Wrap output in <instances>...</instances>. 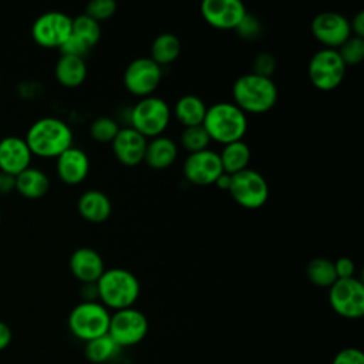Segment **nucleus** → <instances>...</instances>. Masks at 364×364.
Returning <instances> with one entry per match:
<instances>
[{"label":"nucleus","mask_w":364,"mask_h":364,"mask_svg":"<svg viewBox=\"0 0 364 364\" xmlns=\"http://www.w3.org/2000/svg\"><path fill=\"white\" fill-rule=\"evenodd\" d=\"M33 155L57 158L73 146V131L70 125L57 117H41L27 129L24 136Z\"/></svg>","instance_id":"f257e3e1"},{"label":"nucleus","mask_w":364,"mask_h":364,"mask_svg":"<svg viewBox=\"0 0 364 364\" xmlns=\"http://www.w3.org/2000/svg\"><path fill=\"white\" fill-rule=\"evenodd\" d=\"M233 102L246 114H262L274 107L279 91L270 77L255 73L239 75L232 85Z\"/></svg>","instance_id":"f03ea898"},{"label":"nucleus","mask_w":364,"mask_h":364,"mask_svg":"<svg viewBox=\"0 0 364 364\" xmlns=\"http://www.w3.org/2000/svg\"><path fill=\"white\" fill-rule=\"evenodd\" d=\"M95 284L100 303L114 311L132 307L141 293L138 277L124 267L105 269Z\"/></svg>","instance_id":"7ed1b4c3"},{"label":"nucleus","mask_w":364,"mask_h":364,"mask_svg":"<svg viewBox=\"0 0 364 364\" xmlns=\"http://www.w3.org/2000/svg\"><path fill=\"white\" fill-rule=\"evenodd\" d=\"M202 125L210 141L225 145L243 138L247 131V117L235 102L219 101L208 107Z\"/></svg>","instance_id":"20e7f679"},{"label":"nucleus","mask_w":364,"mask_h":364,"mask_svg":"<svg viewBox=\"0 0 364 364\" xmlns=\"http://www.w3.org/2000/svg\"><path fill=\"white\" fill-rule=\"evenodd\" d=\"M111 313L100 301H81L68 314L70 333L87 343L108 333Z\"/></svg>","instance_id":"39448f33"},{"label":"nucleus","mask_w":364,"mask_h":364,"mask_svg":"<svg viewBox=\"0 0 364 364\" xmlns=\"http://www.w3.org/2000/svg\"><path fill=\"white\" fill-rule=\"evenodd\" d=\"M171 121L169 104L156 95L139 98L129 111V127L136 129L145 138L162 135Z\"/></svg>","instance_id":"423d86ee"},{"label":"nucleus","mask_w":364,"mask_h":364,"mask_svg":"<svg viewBox=\"0 0 364 364\" xmlns=\"http://www.w3.org/2000/svg\"><path fill=\"white\" fill-rule=\"evenodd\" d=\"M346 64L336 48L323 47L309 60L307 75L311 84L323 91H331L338 87L346 74Z\"/></svg>","instance_id":"0eeeda50"},{"label":"nucleus","mask_w":364,"mask_h":364,"mask_svg":"<svg viewBox=\"0 0 364 364\" xmlns=\"http://www.w3.org/2000/svg\"><path fill=\"white\" fill-rule=\"evenodd\" d=\"M228 191L233 200L246 209H259L269 198V185L266 178L252 168H246L230 175V185Z\"/></svg>","instance_id":"6e6552de"},{"label":"nucleus","mask_w":364,"mask_h":364,"mask_svg":"<svg viewBox=\"0 0 364 364\" xmlns=\"http://www.w3.org/2000/svg\"><path fill=\"white\" fill-rule=\"evenodd\" d=\"M149 323L146 316L135 309L128 307L115 310L109 317L108 336L121 347H132L141 343L148 334Z\"/></svg>","instance_id":"1a4fd4ad"},{"label":"nucleus","mask_w":364,"mask_h":364,"mask_svg":"<svg viewBox=\"0 0 364 364\" xmlns=\"http://www.w3.org/2000/svg\"><path fill=\"white\" fill-rule=\"evenodd\" d=\"M331 309L344 318H360L364 314V286L360 279H337L328 287Z\"/></svg>","instance_id":"9d476101"},{"label":"nucleus","mask_w":364,"mask_h":364,"mask_svg":"<svg viewBox=\"0 0 364 364\" xmlns=\"http://www.w3.org/2000/svg\"><path fill=\"white\" fill-rule=\"evenodd\" d=\"M71 24L73 17L64 11H44L33 23L31 37L44 48H60L71 34Z\"/></svg>","instance_id":"9b49d317"},{"label":"nucleus","mask_w":364,"mask_h":364,"mask_svg":"<svg viewBox=\"0 0 364 364\" xmlns=\"http://www.w3.org/2000/svg\"><path fill=\"white\" fill-rule=\"evenodd\" d=\"M125 88L136 97L152 95L162 80V67L151 57H136L125 67L124 71Z\"/></svg>","instance_id":"f8f14e48"},{"label":"nucleus","mask_w":364,"mask_h":364,"mask_svg":"<svg viewBox=\"0 0 364 364\" xmlns=\"http://www.w3.org/2000/svg\"><path fill=\"white\" fill-rule=\"evenodd\" d=\"M185 178L199 186H208L215 183L218 176L223 172L219 152L213 149H203L188 154L182 166Z\"/></svg>","instance_id":"ddd939ff"},{"label":"nucleus","mask_w":364,"mask_h":364,"mask_svg":"<svg viewBox=\"0 0 364 364\" xmlns=\"http://www.w3.org/2000/svg\"><path fill=\"white\" fill-rule=\"evenodd\" d=\"M313 37L328 48H338L350 36V20L337 11H321L310 24Z\"/></svg>","instance_id":"4468645a"},{"label":"nucleus","mask_w":364,"mask_h":364,"mask_svg":"<svg viewBox=\"0 0 364 364\" xmlns=\"http://www.w3.org/2000/svg\"><path fill=\"white\" fill-rule=\"evenodd\" d=\"M246 13L240 0H203L200 3L205 21L219 30H235Z\"/></svg>","instance_id":"2eb2a0df"},{"label":"nucleus","mask_w":364,"mask_h":364,"mask_svg":"<svg viewBox=\"0 0 364 364\" xmlns=\"http://www.w3.org/2000/svg\"><path fill=\"white\" fill-rule=\"evenodd\" d=\"M146 142H148V138H145L132 127L125 125L119 128L118 134L111 142V146L115 158L122 165L135 166L144 162Z\"/></svg>","instance_id":"dca6fc26"},{"label":"nucleus","mask_w":364,"mask_h":364,"mask_svg":"<svg viewBox=\"0 0 364 364\" xmlns=\"http://www.w3.org/2000/svg\"><path fill=\"white\" fill-rule=\"evenodd\" d=\"M33 154L24 138L7 135L0 139V171L10 175H18L31 166Z\"/></svg>","instance_id":"f3484780"},{"label":"nucleus","mask_w":364,"mask_h":364,"mask_svg":"<svg viewBox=\"0 0 364 364\" xmlns=\"http://www.w3.org/2000/svg\"><path fill=\"white\" fill-rule=\"evenodd\" d=\"M70 272L73 276L84 283H95L105 270L102 256L92 247L81 246L75 249L68 260Z\"/></svg>","instance_id":"a211bd4d"},{"label":"nucleus","mask_w":364,"mask_h":364,"mask_svg":"<svg viewBox=\"0 0 364 364\" xmlns=\"http://www.w3.org/2000/svg\"><path fill=\"white\" fill-rule=\"evenodd\" d=\"M55 171L64 183L78 185L90 172V158L84 149L73 145L57 156Z\"/></svg>","instance_id":"6ab92c4d"},{"label":"nucleus","mask_w":364,"mask_h":364,"mask_svg":"<svg viewBox=\"0 0 364 364\" xmlns=\"http://www.w3.org/2000/svg\"><path fill=\"white\" fill-rule=\"evenodd\" d=\"M77 209L85 220L101 223L111 216L112 202L105 192L100 189H88L80 195Z\"/></svg>","instance_id":"aec40b11"},{"label":"nucleus","mask_w":364,"mask_h":364,"mask_svg":"<svg viewBox=\"0 0 364 364\" xmlns=\"http://www.w3.org/2000/svg\"><path fill=\"white\" fill-rule=\"evenodd\" d=\"M178 158L176 142L165 135H158L146 142L144 162L154 169L171 166Z\"/></svg>","instance_id":"412c9836"},{"label":"nucleus","mask_w":364,"mask_h":364,"mask_svg":"<svg viewBox=\"0 0 364 364\" xmlns=\"http://www.w3.org/2000/svg\"><path fill=\"white\" fill-rule=\"evenodd\" d=\"M55 80L67 87L75 88L81 85L87 77V64L82 57L61 54L54 65Z\"/></svg>","instance_id":"4be33fe9"},{"label":"nucleus","mask_w":364,"mask_h":364,"mask_svg":"<svg viewBox=\"0 0 364 364\" xmlns=\"http://www.w3.org/2000/svg\"><path fill=\"white\" fill-rule=\"evenodd\" d=\"M50 189L47 173L36 166H28L16 175V191L27 199L43 198Z\"/></svg>","instance_id":"5701e85b"},{"label":"nucleus","mask_w":364,"mask_h":364,"mask_svg":"<svg viewBox=\"0 0 364 364\" xmlns=\"http://www.w3.org/2000/svg\"><path fill=\"white\" fill-rule=\"evenodd\" d=\"M208 105L196 94H183L173 105V115L183 127L200 125L203 122Z\"/></svg>","instance_id":"b1692460"},{"label":"nucleus","mask_w":364,"mask_h":364,"mask_svg":"<svg viewBox=\"0 0 364 364\" xmlns=\"http://www.w3.org/2000/svg\"><path fill=\"white\" fill-rule=\"evenodd\" d=\"M219 156H220L223 172L233 175L242 169L249 168L252 151H250V146L243 139H239V141L225 144L222 151L219 152Z\"/></svg>","instance_id":"393cba45"},{"label":"nucleus","mask_w":364,"mask_h":364,"mask_svg":"<svg viewBox=\"0 0 364 364\" xmlns=\"http://www.w3.org/2000/svg\"><path fill=\"white\" fill-rule=\"evenodd\" d=\"M182 50L181 40L176 34L173 33H161L158 34L152 44H151V58L158 64V65H166L173 63Z\"/></svg>","instance_id":"a878e982"},{"label":"nucleus","mask_w":364,"mask_h":364,"mask_svg":"<svg viewBox=\"0 0 364 364\" xmlns=\"http://www.w3.org/2000/svg\"><path fill=\"white\" fill-rule=\"evenodd\" d=\"M121 351V347L108 336H100L85 343L84 355L90 364H105L115 358Z\"/></svg>","instance_id":"bb28decb"},{"label":"nucleus","mask_w":364,"mask_h":364,"mask_svg":"<svg viewBox=\"0 0 364 364\" xmlns=\"http://www.w3.org/2000/svg\"><path fill=\"white\" fill-rule=\"evenodd\" d=\"M306 274L310 283L317 287H330L336 280V269L334 262L327 257H314L307 263Z\"/></svg>","instance_id":"cd10ccee"},{"label":"nucleus","mask_w":364,"mask_h":364,"mask_svg":"<svg viewBox=\"0 0 364 364\" xmlns=\"http://www.w3.org/2000/svg\"><path fill=\"white\" fill-rule=\"evenodd\" d=\"M71 34L78 37L91 48L98 43L101 37V24L97 20L87 16L85 13H82L73 18Z\"/></svg>","instance_id":"c85d7f7f"},{"label":"nucleus","mask_w":364,"mask_h":364,"mask_svg":"<svg viewBox=\"0 0 364 364\" xmlns=\"http://www.w3.org/2000/svg\"><path fill=\"white\" fill-rule=\"evenodd\" d=\"M179 142L185 151L189 154L203 151L209 146L210 138L203 128V125H192V127H183L179 135Z\"/></svg>","instance_id":"c756f323"},{"label":"nucleus","mask_w":364,"mask_h":364,"mask_svg":"<svg viewBox=\"0 0 364 364\" xmlns=\"http://www.w3.org/2000/svg\"><path fill=\"white\" fill-rule=\"evenodd\" d=\"M118 122L108 115H100L90 124V135L98 142H112L119 131Z\"/></svg>","instance_id":"7c9ffc66"},{"label":"nucleus","mask_w":364,"mask_h":364,"mask_svg":"<svg viewBox=\"0 0 364 364\" xmlns=\"http://www.w3.org/2000/svg\"><path fill=\"white\" fill-rule=\"evenodd\" d=\"M336 50L346 65H355L364 60V38L351 34Z\"/></svg>","instance_id":"2f4dec72"},{"label":"nucleus","mask_w":364,"mask_h":364,"mask_svg":"<svg viewBox=\"0 0 364 364\" xmlns=\"http://www.w3.org/2000/svg\"><path fill=\"white\" fill-rule=\"evenodd\" d=\"M117 11V1L115 0H91L85 6V14L91 18L97 20H107L114 16Z\"/></svg>","instance_id":"473e14b6"},{"label":"nucleus","mask_w":364,"mask_h":364,"mask_svg":"<svg viewBox=\"0 0 364 364\" xmlns=\"http://www.w3.org/2000/svg\"><path fill=\"white\" fill-rule=\"evenodd\" d=\"M260 21L255 14L246 13L240 23L236 26V33L243 38H255L260 33Z\"/></svg>","instance_id":"72a5a7b5"},{"label":"nucleus","mask_w":364,"mask_h":364,"mask_svg":"<svg viewBox=\"0 0 364 364\" xmlns=\"http://www.w3.org/2000/svg\"><path fill=\"white\" fill-rule=\"evenodd\" d=\"M252 67H253L252 73L272 78V74L276 70V60L270 53H259L255 57Z\"/></svg>","instance_id":"f704fd0d"},{"label":"nucleus","mask_w":364,"mask_h":364,"mask_svg":"<svg viewBox=\"0 0 364 364\" xmlns=\"http://www.w3.org/2000/svg\"><path fill=\"white\" fill-rule=\"evenodd\" d=\"M331 364H364V354L357 347H346L334 355Z\"/></svg>","instance_id":"c9c22d12"},{"label":"nucleus","mask_w":364,"mask_h":364,"mask_svg":"<svg viewBox=\"0 0 364 364\" xmlns=\"http://www.w3.org/2000/svg\"><path fill=\"white\" fill-rule=\"evenodd\" d=\"M61 51V54H68V55H77V57H82L90 51V47L82 43L78 37H75L74 34H70V37L61 44V47L58 48Z\"/></svg>","instance_id":"e433bc0d"},{"label":"nucleus","mask_w":364,"mask_h":364,"mask_svg":"<svg viewBox=\"0 0 364 364\" xmlns=\"http://www.w3.org/2000/svg\"><path fill=\"white\" fill-rule=\"evenodd\" d=\"M334 269L337 279H347V277H354L355 273V264L350 257L341 256L334 262Z\"/></svg>","instance_id":"4c0bfd02"},{"label":"nucleus","mask_w":364,"mask_h":364,"mask_svg":"<svg viewBox=\"0 0 364 364\" xmlns=\"http://www.w3.org/2000/svg\"><path fill=\"white\" fill-rule=\"evenodd\" d=\"M350 28H351V34L364 38V11L358 10L351 21H350Z\"/></svg>","instance_id":"58836bf2"},{"label":"nucleus","mask_w":364,"mask_h":364,"mask_svg":"<svg viewBox=\"0 0 364 364\" xmlns=\"http://www.w3.org/2000/svg\"><path fill=\"white\" fill-rule=\"evenodd\" d=\"M16 191V176L0 171V195H7Z\"/></svg>","instance_id":"ea45409f"},{"label":"nucleus","mask_w":364,"mask_h":364,"mask_svg":"<svg viewBox=\"0 0 364 364\" xmlns=\"http://www.w3.org/2000/svg\"><path fill=\"white\" fill-rule=\"evenodd\" d=\"M11 337H13V334H11L9 324H6L4 321L0 320V351L6 350L10 346Z\"/></svg>","instance_id":"a19ab883"},{"label":"nucleus","mask_w":364,"mask_h":364,"mask_svg":"<svg viewBox=\"0 0 364 364\" xmlns=\"http://www.w3.org/2000/svg\"><path fill=\"white\" fill-rule=\"evenodd\" d=\"M215 185L219 188V189H223V191H228L229 189V185H230V175L226 173V172H222L218 179L215 181Z\"/></svg>","instance_id":"79ce46f5"},{"label":"nucleus","mask_w":364,"mask_h":364,"mask_svg":"<svg viewBox=\"0 0 364 364\" xmlns=\"http://www.w3.org/2000/svg\"><path fill=\"white\" fill-rule=\"evenodd\" d=\"M0 219H1V213H0Z\"/></svg>","instance_id":"37998d69"}]
</instances>
